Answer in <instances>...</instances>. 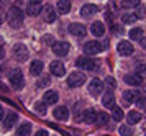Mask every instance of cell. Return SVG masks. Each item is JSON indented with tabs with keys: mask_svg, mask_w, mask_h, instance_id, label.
<instances>
[{
	"mask_svg": "<svg viewBox=\"0 0 146 136\" xmlns=\"http://www.w3.org/2000/svg\"><path fill=\"white\" fill-rule=\"evenodd\" d=\"M7 21L12 28H20L21 23H23V12H21L18 7H12V8L8 10Z\"/></svg>",
	"mask_w": 146,
	"mask_h": 136,
	"instance_id": "cell-1",
	"label": "cell"
},
{
	"mask_svg": "<svg viewBox=\"0 0 146 136\" xmlns=\"http://www.w3.org/2000/svg\"><path fill=\"white\" fill-rule=\"evenodd\" d=\"M8 79H10V84H12V87H13L15 90H20V89H23L25 80H23V74H21L20 69H15V71H12V72H10V76H8Z\"/></svg>",
	"mask_w": 146,
	"mask_h": 136,
	"instance_id": "cell-2",
	"label": "cell"
},
{
	"mask_svg": "<svg viewBox=\"0 0 146 136\" xmlns=\"http://www.w3.org/2000/svg\"><path fill=\"white\" fill-rule=\"evenodd\" d=\"M86 74H82V72L76 71V72H71L69 74V77H67V85L69 87H80V85L86 82Z\"/></svg>",
	"mask_w": 146,
	"mask_h": 136,
	"instance_id": "cell-3",
	"label": "cell"
},
{
	"mask_svg": "<svg viewBox=\"0 0 146 136\" xmlns=\"http://www.w3.org/2000/svg\"><path fill=\"white\" fill-rule=\"evenodd\" d=\"M102 48L104 46L100 44L99 41H87L86 44H84V52L86 54H89V56H95V54H99V52H102Z\"/></svg>",
	"mask_w": 146,
	"mask_h": 136,
	"instance_id": "cell-4",
	"label": "cell"
},
{
	"mask_svg": "<svg viewBox=\"0 0 146 136\" xmlns=\"http://www.w3.org/2000/svg\"><path fill=\"white\" fill-rule=\"evenodd\" d=\"M13 58L18 62H23L28 59V49L25 44H15L13 46Z\"/></svg>",
	"mask_w": 146,
	"mask_h": 136,
	"instance_id": "cell-5",
	"label": "cell"
},
{
	"mask_svg": "<svg viewBox=\"0 0 146 136\" xmlns=\"http://www.w3.org/2000/svg\"><path fill=\"white\" fill-rule=\"evenodd\" d=\"M51 48H53V52L56 56H66L71 49L69 43H66V41H56V43H53Z\"/></svg>",
	"mask_w": 146,
	"mask_h": 136,
	"instance_id": "cell-6",
	"label": "cell"
},
{
	"mask_svg": "<svg viewBox=\"0 0 146 136\" xmlns=\"http://www.w3.org/2000/svg\"><path fill=\"white\" fill-rule=\"evenodd\" d=\"M76 64L79 66L80 69H86V71H94V69H97V62L92 61L90 58H79L76 61Z\"/></svg>",
	"mask_w": 146,
	"mask_h": 136,
	"instance_id": "cell-7",
	"label": "cell"
},
{
	"mask_svg": "<svg viewBox=\"0 0 146 136\" xmlns=\"http://www.w3.org/2000/svg\"><path fill=\"white\" fill-rule=\"evenodd\" d=\"M117 51L120 52V56H131L135 49H133V44L130 41H120L117 46Z\"/></svg>",
	"mask_w": 146,
	"mask_h": 136,
	"instance_id": "cell-8",
	"label": "cell"
},
{
	"mask_svg": "<svg viewBox=\"0 0 146 136\" xmlns=\"http://www.w3.org/2000/svg\"><path fill=\"white\" fill-rule=\"evenodd\" d=\"M49 71H51V74H54V76L62 77V76L66 74V67H64V64H62L61 61H53V62L49 64Z\"/></svg>",
	"mask_w": 146,
	"mask_h": 136,
	"instance_id": "cell-9",
	"label": "cell"
},
{
	"mask_svg": "<svg viewBox=\"0 0 146 136\" xmlns=\"http://www.w3.org/2000/svg\"><path fill=\"white\" fill-rule=\"evenodd\" d=\"M53 115L56 120H61V121H66L67 118H69V110H67V107H56L53 111Z\"/></svg>",
	"mask_w": 146,
	"mask_h": 136,
	"instance_id": "cell-10",
	"label": "cell"
},
{
	"mask_svg": "<svg viewBox=\"0 0 146 136\" xmlns=\"http://www.w3.org/2000/svg\"><path fill=\"white\" fill-rule=\"evenodd\" d=\"M102 90H104V84L100 82L99 79H94L92 82L89 84V92H90V95H99V94H102Z\"/></svg>",
	"mask_w": 146,
	"mask_h": 136,
	"instance_id": "cell-11",
	"label": "cell"
},
{
	"mask_svg": "<svg viewBox=\"0 0 146 136\" xmlns=\"http://www.w3.org/2000/svg\"><path fill=\"white\" fill-rule=\"evenodd\" d=\"M97 115H99V113L94 110V108H89V110L84 111V115H82V120H84V123L92 125V123H95V121H97Z\"/></svg>",
	"mask_w": 146,
	"mask_h": 136,
	"instance_id": "cell-12",
	"label": "cell"
},
{
	"mask_svg": "<svg viewBox=\"0 0 146 136\" xmlns=\"http://www.w3.org/2000/svg\"><path fill=\"white\" fill-rule=\"evenodd\" d=\"M27 12H28V15L36 17L38 13H41V2H38V0H31V2L28 3V7H27Z\"/></svg>",
	"mask_w": 146,
	"mask_h": 136,
	"instance_id": "cell-13",
	"label": "cell"
},
{
	"mask_svg": "<svg viewBox=\"0 0 146 136\" xmlns=\"http://www.w3.org/2000/svg\"><path fill=\"white\" fill-rule=\"evenodd\" d=\"M59 100V95H58V92H54V90H48L44 92V97H43V102L46 105H54L56 102Z\"/></svg>",
	"mask_w": 146,
	"mask_h": 136,
	"instance_id": "cell-14",
	"label": "cell"
},
{
	"mask_svg": "<svg viewBox=\"0 0 146 136\" xmlns=\"http://www.w3.org/2000/svg\"><path fill=\"white\" fill-rule=\"evenodd\" d=\"M69 33L74 36H86V26L80 23H72L69 26Z\"/></svg>",
	"mask_w": 146,
	"mask_h": 136,
	"instance_id": "cell-15",
	"label": "cell"
},
{
	"mask_svg": "<svg viewBox=\"0 0 146 136\" xmlns=\"http://www.w3.org/2000/svg\"><path fill=\"white\" fill-rule=\"evenodd\" d=\"M90 31H92L94 36H102L105 33V25L102 21H94L92 25H90Z\"/></svg>",
	"mask_w": 146,
	"mask_h": 136,
	"instance_id": "cell-16",
	"label": "cell"
},
{
	"mask_svg": "<svg viewBox=\"0 0 146 136\" xmlns=\"http://www.w3.org/2000/svg\"><path fill=\"white\" fill-rule=\"evenodd\" d=\"M43 17H44V21L48 23H53L54 20H56V13H54V8L51 5H46L43 8Z\"/></svg>",
	"mask_w": 146,
	"mask_h": 136,
	"instance_id": "cell-17",
	"label": "cell"
},
{
	"mask_svg": "<svg viewBox=\"0 0 146 136\" xmlns=\"http://www.w3.org/2000/svg\"><path fill=\"white\" fill-rule=\"evenodd\" d=\"M17 120H18V115L17 113H8L7 117H5V120H3V128L5 130H10V128H13V125L17 123Z\"/></svg>",
	"mask_w": 146,
	"mask_h": 136,
	"instance_id": "cell-18",
	"label": "cell"
},
{
	"mask_svg": "<svg viewBox=\"0 0 146 136\" xmlns=\"http://www.w3.org/2000/svg\"><path fill=\"white\" fill-rule=\"evenodd\" d=\"M97 12H99V7L92 5V3H87V5H84L80 8V15L82 17H90V15H94V13H97Z\"/></svg>",
	"mask_w": 146,
	"mask_h": 136,
	"instance_id": "cell-19",
	"label": "cell"
},
{
	"mask_svg": "<svg viewBox=\"0 0 146 136\" xmlns=\"http://www.w3.org/2000/svg\"><path fill=\"white\" fill-rule=\"evenodd\" d=\"M125 82L130 84V85H139L141 82H143V79H141V76H138V74H126Z\"/></svg>",
	"mask_w": 146,
	"mask_h": 136,
	"instance_id": "cell-20",
	"label": "cell"
},
{
	"mask_svg": "<svg viewBox=\"0 0 146 136\" xmlns=\"http://www.w3.org/2000/svg\"><path fill=\"white\" fill-rule=\"evenodd\" d=\"M43 72V62L41 61H33L31 66H30V74L31 76H40Z\"/></svg>",
	"mask_w": 146,
	"mask_h": 136,
	"instance_id": "cell-21",
	"label": "cell"
},
{
	"mask_svg": "<svg viewBox=\"0 0 146 136\" xmlns=\"http://www.w3.org/2000/svg\"><path fill=\"white\" fill-rule=\"evenodd\" d=\"M102 103L105 105L107 108H113V107H115V97H113L112 92H107L105 95H104V98H102Z\"/></svg>",
	"mask_w": 146,
	"mask_h": 136,
	"instance_id": "cell-22",
	"label": "cell"
},
{
	"mask_svg": "<svg viewBox=\"0 0 146 136\" xmlns=\"http://www.w3.org/2000/svg\"><path fill=\"white\" fill-rule=\"evenodd\" d=\"M141 113H139V111H130V113H128V115H126V120H128V123L130 125H136V123H139V121H141Z\"/></svg>",
	"mask_w": 146,
	"mask_h": 136,
	"instance_id": "cell-23",
	"label": "cell"
},
{
	"mask_svg": "<svg viewBox=\"0 0 146 136\" xmlns=\"http://www.w3.org/2000/svg\"><path fill=\"white\" fill-rule=\"evenodd\" d=\"M56 8H58L59 13H69V10H71V2L69 0H59Z\"/></svg>",
	"mask_w": 146,
	"mask_h": 136,
	"instance_id": "cell-24",
	"label": "cell"
},
{
	"mask_svg": "<svg viewBox=\"0 0 146 136\" xmlns=\"http://www.w3.org/2000/svg\"><path fill=\"white\" fill-rule=\"evenodd\" d=\"M123 97H125L126 102H130V103H133V102H136L139 98V94L136 90H126L125 94H123Z\"/></svg>",
	"mask_w": 146,
	"mask_h": 136,
	"instance_id": "cell-25",
	"label": "cell"
},
{
	"mask_svg": "<svg viewBox=\"0 0 146 136\" xmlns=\"http://www.w3.org/2000/svg\"><path fill=\"white\" fill-rule=\"evenodd\" d=\"M112 118L115 121H121V120L125 118V113H123V110H121L120 107H113L112 108Z\"/></svg>",
	"mask_w": 146,
	"mask_h": 136,
	"instance_id": "cell-26",
	"label": "cell"
},
{
	"mask_svg": "<svg viewBox=\"0 0 146 136\" xmlns=\"http://www.w3.org/2000/svg\"><path fill=\"white\" fill-rule=\"evenodd\" d=\"M30 133H31V125L23 123L20 128H18V131H17V136H30Z\"/></svg>",
	"mask_w": 146,
	"mask_h": 136,
	"instance_id": "cell-27",
	"label": "cell"
},
{
	"mask_svg": "<svg viewBox=\"0 0 146 136\" xmlns=\"http://www.w3.org/2000/svg\"><path fill=\"white\" fill-rule=\"evenodd\" d=\"M143 34H145V31H143V28H133L131 31H130V38L133 39V41H141V38H143Z\"/></svg>",
	"mask_w": 146,
	"mask_h": 136,
	"instance_id": "cell-28",
	"label": "cell"
},
{
	"mask_svg": "<svg viewBox=\"0 0 146 136\" xmlns=\"http://www.w3.org/2000/svg\"><path fill=\"white\" fill-rule=\"evenodd\" d=\"M136 15H133V13H123V17H121V21L123 23H126V25H131V23H135L136 21Z\"/></svg>",
	"mask_w": 146,
	"mask_h": 136,
	"instance_id": "cell-29",
	"label": "cell"
},
{
	"mask_svg": "<svg viewBox=\"0 0 146 136\" xmlns=\"http://www.w3.org/2000/svg\"><path fill=\"white\" fill-rule=\"evenodd\" d=\"M139 5V0H121V7L123 8H135Z\"/></svg>",
	"mask_w": 146,
	"mask_h": 136,
	"instance_id": "cell-30",
	"label": "cell"
},
{
	"mask_svg": "<svg viewBox=\"0 0 146 136\" xmlns=\"http://www.w3.org/2000/svg\"><path fill=\"white\" fill-rule=\"evenodd\" d=\"M118 131H120V135H121V136H131L133 135L131 128H130V126H126V125H121Z\"/></svg>",
	"mask_w": 146,
	"mask_h": 136,
	"instance_id": "cell-31",
	"label": "cell"
},
{
	"mask_svg": "<svg viewBox=\"0 0 146 136\" xmlns=\"http://www.w3.org/2000/svg\"><path fill=\"white\" fill-rule=\"evenodd\" d=\"M108 115H107V113H104V111H102V113H99V115H97V121H99L100 125H108Z\"/></svg>",
	"mask_w": 146,
	"mask_h": 136,
	"instance_id": "cell-32",
	"label": "cell"
},
{
	"mask_svg": "<svg viewBox=\"0 0 146 136\" xmlns=\"http://www.w3.org/2000/svg\"><path fill=\"white\" fill-rule=\"evenodd\" d=\"M35 111H36V113H41V115H44V113H46V103H44V102H43V103L38 102V103L35 105Z\"/></svg>",
	"mask_w": 146,
	"mask_h": 136,
	"instance_id": "cell-33",
	"label": "cell"
},
{
	"mask_svg": "<svg viewBox=\"0 0 146 136\" xmlns=\"http://www.w3.org/2000/svg\"><path fill=\"white\" fill-rule=\"evenodd\" d=\"M136 105H138L139 108L146 110V95H145V97H139L138 100H136Z\"/></svg>",
	"mask_w": 146,
	"mask_h": 136,
	"instance_id": "cell-34",
	"label": "cell"
},
{
	"mask_svg": "<svg viewBox=\"0 0 146 136\" xmlns=\"http://www.w3.org/2000/svg\"><path fill=\"white\" fill-rule=\"evenodd\" d=\"M136 71H138V76H146V64H138Z\"/></svg>",
	"mask_w": 146,
	"mask_h": 136,
	"instance_id": "cell-35",
	"label": "cell"
},
{
	"mask_svg": "<svg viewBox=\"0 0 146 136\" xmlns=\"http://www.w3.org/2000/svg\"><path fill=\"white\" fill-rule=\"evenodd\" d=\"M105 84H107V87H108V89H115V87H117V82H115V79H112V77L107 79Z\"/></svg>",
	"mask_w": 146,
	"mask_h": 136,
	"instance_id": "cell-36",
	"label": "cell"
},
{
	"mask_svg": "<svg viewBox=\"0 0 146 136\" xmlns=\"http://www.w3.org/2000/svg\"><path fill=\"white\" fill-rule=\"evenodd\" d=\"M48 84H49V79L43 77V80H38V84H36V85H38V87H46Z\"/></svg>",
	"mask_w": 146,
	"mask_h": 136,
	"instance_id": "cell-37",
	"label": "cell"
},
{
	"mask_svg": "<svg viewBox=\"0 0 146 136\" xmlns=\"http://www.w3.org/2000/svg\"><path fill=\"white\" fill-rule=\"evenodd\" d=\"M35 136H48V131H44V130H40V131H38V133H36Z\"/></svg>",
	"mask_w": 146,
	"mask_h": 136,
	"instance_id": "cell-38",
	"label": "cell"
},
{
	"mask_svg": "<svg viewBox=\"0 0 146 136\" xmlns=\"http://www.w3.org/2000/svg\"><path fill=\"white\" fill-rule=\"evenodd\" d=\"M5 56V49H3V46H0V59H3Z\"/></svg>",
	"mask_w": 146,
	"mask_h": 136,
	"instance_id": "cell-39",
	"label": "cell"
},
{
	"mask_svg": "<svg viewBox=\"0 0 146 136\" xmlns=\"http://www.w3.org/2000/svg\"><path fill=\"white\" fill-rule=\"evenodd\" d=\"M141 46H143V49H146V38H141Z\"/></svg>",
	"mask_w": 146,
	"mask_h": 136,
	"instance_id": "cell-40",
	"label": "cell"
},
{
	"mask_svg": "<svg viewBox=\"0 0 146 136\" xmlns=\"http://www.w3.org/2000/svg\"><path fill=\"white\" fill-rule=\"evenodd\" d=\"M0 90H3V92H8V89H7V87H5L3 84H2V82H0Z\"/></svg>",
	"mask_w": 146,
	"mask_h": 136,
	"instance_id": "cell-41",
	"label": "cell"
},
{
	"mask_svg": "<svg viewBox=\"0 0 146 136\" xmlns=\"http://www.w3.org/2000/svg\"><path fill=\"white\" fill-rule=\"evenodd\" d=\"M51 39H53L51 36H44V43H51Z\"/></svg>",
	"mask_w": 146,
	"mask_h": 136,
	"instance_id": "cell-42",
	"label": "cell"
},
{
	"mask_svg": "<svg viewBox=\"0 0 146 136\" xmlns=\"http://www.w3.org/2000/svg\"><path fill=\"white\" fill-rule=\"evenodd\" d=\"M2 115H3V108H2V105H0V118H2Z\"/></svg>",
	"mask_w": 146,
	"mask_h": 136,
	"instance_id": "cell-43",
	"label": "cell"
},
{
	"mask_svg": "<svg viewBox=\"0 0 146 136\" xmlns=\"http://www.w3.org/2000/svg\"><path fill=\"white\" fill-rule=\"evenodd\" d=\"M3 23V17H2V13H0V25Z\"/></svg>",
	"mask_w": 146,
	"mask_h": 136,
	"instance_id": "cell-44",
	"label": "cell"
},
{
	"mask_svg": "<svg viewBox=\"0 0 146 136\" xmlns=\"http://www.w3.org/2000/svg\"><path fill=\"white\" fill-rule=\"evenodd\" d=\"M145 136H146V135H145Z\"/></svg>",
	"mask_w": 146,
	"mask_h": 136,
	"instance_id": "cell-45",
	"label": "cell"
}]
</instances>
